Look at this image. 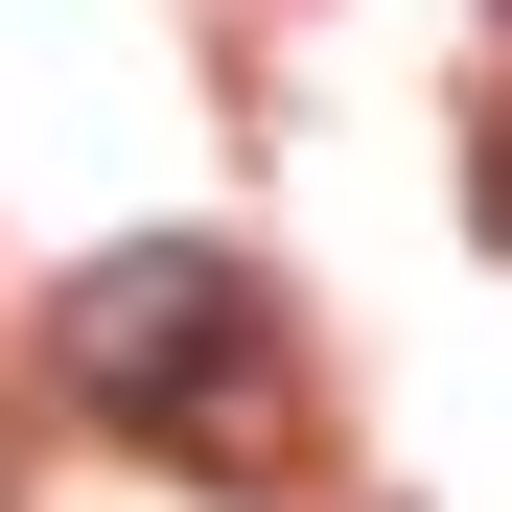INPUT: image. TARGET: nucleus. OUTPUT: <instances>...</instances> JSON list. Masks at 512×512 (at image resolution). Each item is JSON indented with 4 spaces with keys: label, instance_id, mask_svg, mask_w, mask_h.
<instances>
[{
    "label": "nucleus",
    "instance_id": "1",
    "mask_svg": "<svg viewBox=\"0 0 512 512\" xmlns=\"http://www.w3.org/2000/svg\"><path fill=\"white\" fill-rule=\"evenodd\" d=\"M47 350H70V396H94L117 443H163V466H280V303H256L233 233H117L94 280L47 303Z\"/></svg>",
    "mask_w": 512,
    "mask_h": 512
}]
</instances>
